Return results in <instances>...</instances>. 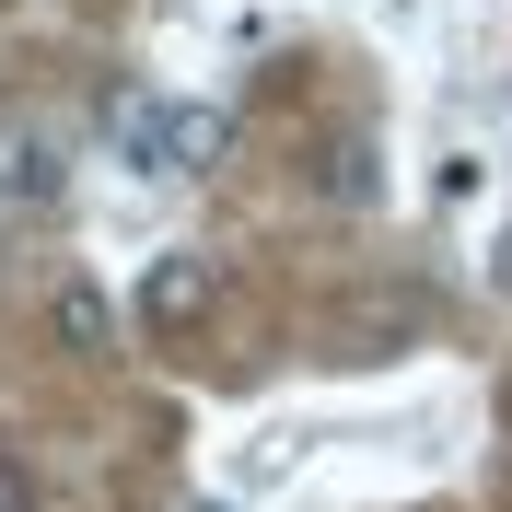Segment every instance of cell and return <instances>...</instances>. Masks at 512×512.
I'll list each match as a JSON object with an SVG mask.
<instances>
[{"instance_id":"8992f818","label":"cell","mask_w":512,"mask_h":512,"mask_svg":"<svg viewBox=\"0 0 512 512\" xmlns=\"http://www.w3.org/2000/svg\"><path fill=\"white\" fill-rule=\"evenodd\" d=\"M501 280H512V233H501Z\"/></svg>"},{"instance_id":"7a4b0ae2","label":"cell","mask_w":512,"mask_h":512,"mask_svg":"<svg viewBox=\"0 0 512 512\" xmlns=\"http://www.w3.org/2000/svg\"><path fill=\"white\" fill-rule=\"evenodd\" d=\"M47 338H59L70 361H105V350H117V315H105V291H94V280H59V291H47Z\"/></svg>"},{"instance_id":"6da1fadb","label":"cell","mask_w":512,"mask_h":512,"mask_svg":"<svg viewBox=\"0 0 512 512\" xmlns=\"http://www.w3.org/2000/svg\"><path fill=\"white\" fill-rule=\"evenodd\" d=\"M105 140H117V163H140V175H175V105L163 94L105 105Z\"/></svg>"},{"instance_id":"5b68a950","label":"cell","mask_w":512,"mask_h":512,"mask_svg":"<svg viewBox=\"0 0 512 512\" xmlns=\"http://www.w3.org/2000/svg\"><path fill=\"white\" fill-rule=\"evenodd\" d=\"M0 512H35V478L12 466V454H0Z\"/></svg>"},{"instance_id":"277c9868","label":"cell","mask_w":512,"mask_h":512,"mask_svg":"<svg viewBox=\"0 0 512 512\" xmlns=\"http://www.w3.org/2000/svg\"><path fill=\"white\" fill-rule=\"evenodd\" d=\"M222 105H175V175H210V163H222Z\"/></svg>"},{"instance_id":"52a82bcc","label":"cell","mask_w":512,"mask_h":512,"mask_svg":"<svg viewBox=\"0 0 512 512\" xmlns=\"http://www.w3.org/2000/svg\"><path fill=\"white\" fill-rule=\"evenodd\" d=\"M198 512H222V501H198Z\"/></svg>"},{"instance_id":"3957f363","label":"cell","mask_w":512,"mask_h":512,"mask_svg":"<svg viewBox=\"0 0 512 512\" xmlns=\"http://www.w3.org/2000/svg\"><path fill=\"white\" fill-rule=\"evenodd\" d=\"M198 303H210V256H163L152 280H140V315L152 326H187Z\"/></svg>"}]
</instances>
